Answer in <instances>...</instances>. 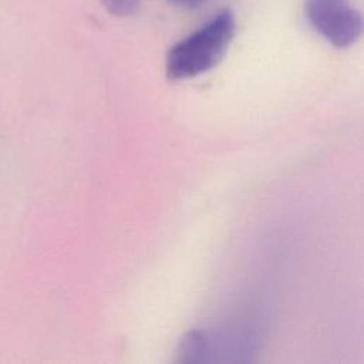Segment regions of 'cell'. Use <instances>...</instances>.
Wrapping results in <instances>:
<instances>
[{"instance_id":"6da1fadb","label":"cell","mask_w":364,"mask_h":364,"mask_svg":"<svg viewBox=\"0 0 364 364\" xmlns=\"http://www.w3.org/2000/svg\"><path fill=\"white\" fill-rule=\"evenodd\" d=\"M236 33L230 9L216 13L208 23L178 41L166 55V75L186 80L212 70L226 54Z\"/></svg>"},{"instance_id":"7a4b0ae2","label":"cell","mask_w":364,"mask_h":364,"mask_svg":"<svg viewBox=\"0 0 364 364\" xmlns=\"http://www.w3.org/2000/svg\"><path fill=\"white\" fill-rule=\"evenodd\" d=\"M304 9L310 26L334 47L347 48L361 37L363 17L350 0H306Z\"/></svg>"},{"instance_id":"3957f363","label":"cell","mask_w":364,"mask_h":364,"mask_svg":"<svg viewBox=\"0 0 364 364\" xmlns=\"http://www.w3.org/2000/svg\"><path fill=\"white\" fill-rule=\"evenodd\" d=\"M104 7L115 16L125 17L138 11L139 0H101Z\"/></svg>"},{"instance_id":"277c9868","label":"cell","mask_w":364,"mask_h":364,"mask_svg":"<svg viewBox=\"0 0 364 364\" xmlns=\"http://www.w3.org/2000/svg\"><path fill=\"white\" fill-rule=\"evenodd\" d=\"M178 6H182V7H198L199 4L203 3V0H169Z\"/></svg>"}]
</instances>
